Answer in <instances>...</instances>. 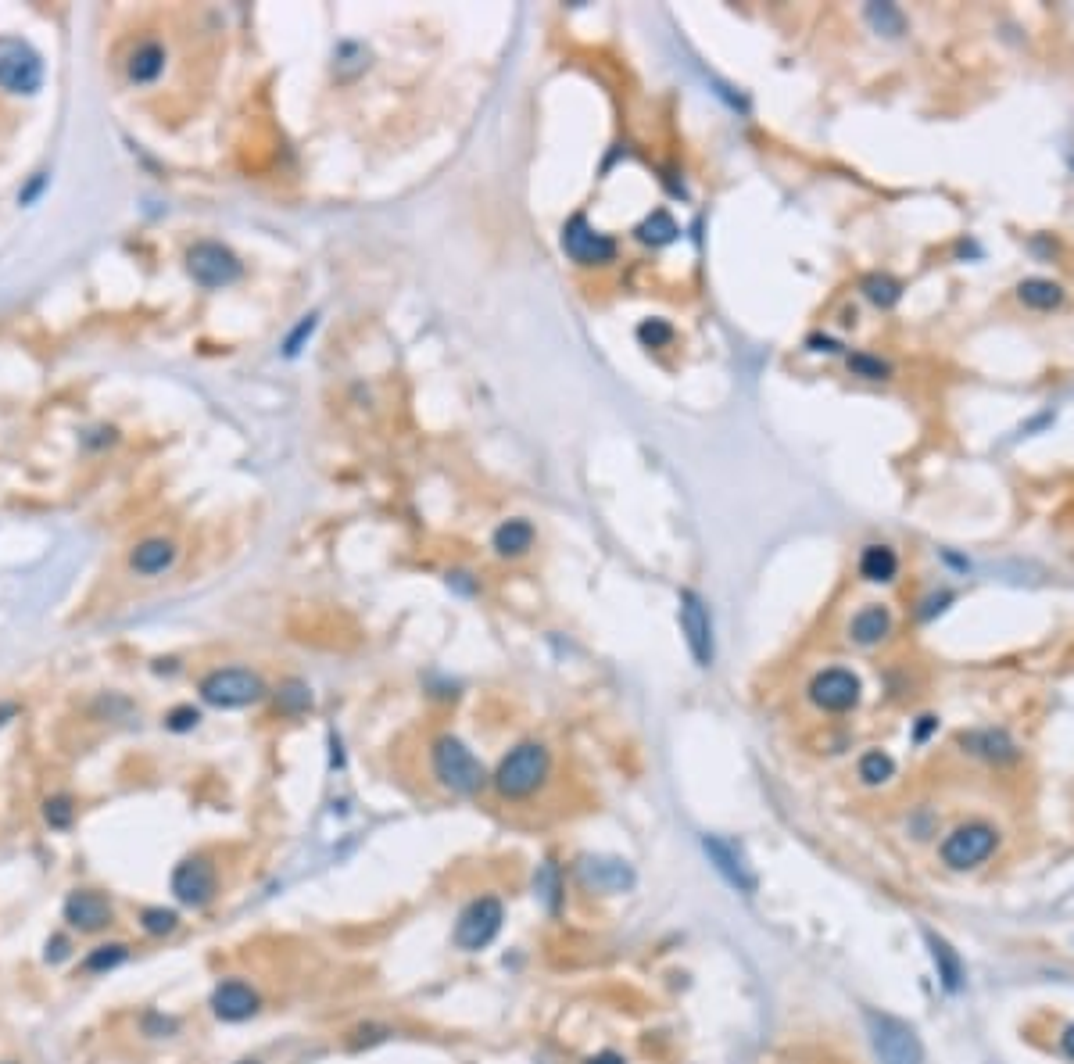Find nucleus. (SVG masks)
Here are the masks:
<instances>
[{
  "instance_id": "nucleus-26",
  "label": "nucleus",
  "mask_w": 1074,
  "mask_h": 1064,
  "mask_svg": "<svg viewBox=\"0 0 1074 1064\" xmlns=\"http://www.w3.org/2000/svg\"><path fill=\"white\" fill-rule=\"evenodd\" d=\"M534 893H537V900L545 903L548 914H559V907H563V878H559V867H555L552 860H545V864L537 867Z\"/></svg>"
},
{
  "instance_id": "nucleus-35",
  "label": "nucleus",
  "mask_w": 1074,
  "mask_h": 1064,
  "mask_svg": "<svg viewBox=\"0 0 1074 1064\" xmlns=\"http://www.w3.org/2000/svg\"><path fill=\"white\" fill-rule=\"evenodd\" d=\"M638 341L645 344V348H666V344L674 341V327L666 323V319H645L638 327Z\"/></svg>"
},
{
  "instance_id": "nucleus-15",
  "label": "nucleus",
  "mask_w": 1074,
  "mask_h": 1064,
  "mask_svg": "<svg viewBox=\"0 0 1074 1064\" xmlns=\"http://www.w3.org/2000/svg\"><path fill=\"white\" fill-rule=\"evenodd\" d=\"M258 1004H262L258 993L240 979L219 982L212 993V1011H215V1018H222V1022H248V1018L258 1014Z\"/></svg>"
},
{
  "instance_id": "nucleus-28",
  "label": "nucleus",
  "mask_w": 1074,
  "mask_h": 1064,
  "mask_svg": "<svg viewBox=\"0 0 1074 1064\" xmlns=\"http://www.w3.org/2000/svg\"><path fill=\"white\" fill-rule=\"evenodd\" d=\"M863 18L870 22V29H874V33L888 36V40H895V36L906 33V15H903V8H895V4H867Z\"/></svg>"
},
{
  "instance_id": "nucleus-39",
  "label": "nucleus",
  "mask_w": 1074,
  "mask_h": 1064,
  "mask_svg": "<svg viewBox=\"0 0 1074 1064\" xmlns=\"http://www.w3.org/2000/svg\"><path fill=\"white\" fill-rule=\"evenodd\" d=\"M69 957V943L61 936H54L51 943H47V961H65Z\"/></svg>"
},
{
  "instance_id": "nucleus-22",
  "label": "nucleus",
  "mask_w": 1074,
  "mask_h": 1064,
  "mask_svg": "<svg viewBox=\"0 0 1074 1064\" xmlns=\"http://www.w3.org/2000/svg\"><path fill=\"white\" fill-rule=\"evenodd\" d=\"M165 47L158 40H140L133 51H129L126 58V76L129 83H137V86H147L154 83V79L162 76L165 72Z\"/></svg>"
},
{
  "instance_id": "nucleus-38",
  "label": "nucleus",
  "mask_w": 1074,
  "mask_h": 1064,
  "mask_svg": "<svg viewBox=\"0 0 1074 1064\" xmlns=\"http://www.w3.org/2000/svg\"><path fill=\"white\" fill-rule=\"evenodd\" d=\"M43 183H47V176H43V172H36V176H33V183H29V187L22 190V194H18V201H22V205H33V201H36V194H40V190H43Z\"/></svg>"
},
{
  "instance_id": "nucleus-1",
  "label": "nucleus",
  "mask_w": 1074,
  "mask_h": 1064,
  "mask_svg": "<svg viewBox=\"0 0 1074 1064\" xmlns=\"http://www.w3.org/2000/svg\"><path fill=\"white\" fill-rule=\"evenodd\" d=\"M548 778H552V749L545 742H520L502 756L491 785L505 803H527L545 789Z\"/></svg>"
},
{
  "instance_id": "nucleus-16",
  "label": "nucleus",
  "mask_w": 1074,
  "mask_h": 1064,
  "mask_svg": "<svg viewBox=\"0 0 1074 1064\" xmlns=\"http://www.w3.org/2000/svg\"><path fill=\"white\" fill-rule=\"evenodd\" d=\"M580 882L588 885V889H595V893H627L634 885V871L631 864H623V860H584L580 864Z\"/></svg>"
},
{
  "instance_id": "nucleus-42",
  "label": "nucleus",
  "mask_w": 1074,
  "mask_h": 1064,
  "mask_svg": "<svg viewBox=\"0 0 1074 1064\" xmlns=\"http://www.w3.org/2000/svg\"><path fill=\"white\" fill-rule=\"evenodd\" d=\"M588 1064H623V1057L620 1054H598V1057H591Z\"/></svg>"
},
{
  "instance_id": "nucleus-25",
  "label": "nucleus",
  "mask_w": 1074,
  "mask_h": 1064,
  "mask_svg": "<svg viewBox=\"0 0 1074 1064\" xmlns=\"http://www.w3.org/2000/svg\"><path fill=\"white\" fill-rule=\"evenodd\" d=\"M677 223H674V215L663 212V208H656L652 215H645L638 226H634V237H638L641 244H652V248H666L670 241H677Z\"/></svg>"
},
{
  "instance_id": "nucleus-10",
  "label": "nucleus",
  "mask_w": 1074,
  "mask_h": 1064,
  "mask_svg": "<svg viewBox=\"0 0 1074 1064\" xmlns=\"http://www.w3.org/2000/svg\"><path fill=\"white\" fill-rule=\"evenodd\" d=\"M810 703L817 706V710L824 713H849L860 706V696H863V685L860 678H856L853 670H845V667H824L820 674H813L810 681Z\"/></svg>"
},
{
  "instance_id": "nucleus-24",
  "label": "nucleus",
  "mask_w": 1074,
  "mask_h": 1064,
  "mask_svg": "<svg viewBox=\"0 0 1074 1064\" xmlns=\"http://www.w3.org/2000/svg\"><path fill=\"white\" fill-rule=\"evenodd\" d=\"M899 574V556L888 545H867L860 552V577L870 584H888Z\"/></svg>"
},
{
  "instance_id": "nucleus-12",
  "label": "nucleus",
  "mask_w": 1074,
  "mask_h": 1064,
  "mask_svg": "<svg viewBox=\"0 0 1074 1064\" xmlns=\"http://www.w3.org/2000/svg\"><path fill=\"white\" fill-rule=\"evenodd\" d=\"M219 893V871L208 857H187L172 871V896L187 907H208Z\"/></svg>"
},
{
  "instance_id": "nucleus-18",
  "label": "nucleus",
  "mask_w": 1074,
  "mask_h": 1064,
  "mask_svg": "<svg viewBox=\"0 0 1074 1064\" xmlns=\"http://www.w3.org/2000/svg\"><path fill=\"white\" fill-rule=\"evenodd\" d=\"M888 635H892V613H888V606H878V602L856 610L853 620H849V642L863 645V649H874Z\"/></svg>"
},
{
  "instance_id": "nucleus-13",
  "label": "nucleus",
  "mask_w": 1074,
  "mask_h": 1064,
  "mask_svg": "<svg viewBox=\"0 0 1074 1064\" xmlns=\"http://www.w3.org/2000/svg\"><path fill=\"white\" fill-rule=\"evenodd\" d=\"M702 850H706L709 864L716 867V875L724 878L731 889H738L742 896H752L759 889V878L752 871V864L745 860V853L734 846V842L720 839V835H706L702 839Z\"/></svg>"
},
{
  "instance_id": "nucleus-27",
  "label": "nucleus",
  "mask_w": 1074,
  "mask_h": 1064,
  "mask_svg": "<svg viewBox=\"0 0 1074 1064\" xmlns=\"http://www.w3.org/2000/svg\"><path fill=\"white\" fill-rule=\"evenodd\" d=\"M860 291H863V298H867L870 305H878V309H892L895 301L903 298V284H899L895 276H888V273L863 276Z\"/></svg>"
},
{
  "instance_id": "nucleus-14",
  "label": "nucleus",
  "mask_w": 1074,
  "mask_h": 1064,
  "mask_svg": "<svg viewBox=\"0 0 1074 1064\" xmlns=\"http://www.w3.org/2000/svg\"><path fill=\"white\" fill-rule=\"evenodd\" d=\"M65 921L79 932H101L115 921V907L104 893H94V889H76V893L65 900Z\"/></svg>"
},
{
  "instance_id": "nucleus-36",
  "label": "nucleus",
  "mask_w": 1074,
  "mask_h": 1064,
  "mask_svg": "<svg viewBox=\"0 0 1074 1064\" xmlns=\"http://www.w3.org/2000/svg\"><path fill=\"white\" fill-rule=\"evenodd\" d=\"M197 721H201V713H197L194 706H176V710L165 717V724H169L172 731H190V728H197Z\"/></svg>"
},
{
  "instance_id": "nucleus-5",
  "label": "nucleus",
  "mask_w": 1074,
  "mask_h": 1064,
  "mask_svg": "<svg viewBox=\"0 0 1074 1064\" xmlns=\"http://www.w3.org/2000/svg\"><path fill=\"white\" fill-rule=\"evenodd\" d=\"M502 921H505V907L498 896H477V900H469L466 907H462V914L455 918V946L466 953H477L484 950V946L495 943V936L502 932Z\"/></svg>"
},
{
  "instance_id": "nucleus-40",
  "label": "nucleus",
  "mask_w": 1074,
  "mask_h": 1064,
  "mask_svg": "<svg viewBox=\"0 0 1074 1064\" xmlns=\"http://www.w3.org/2000/svg\"><path fill=\"white\" fill-rule=\"evenodd\" d=\"M935 728H938V721H935V717H921V724L913 728V742H924V738H928Z\"/></svg>"
},
{
  "instance_id": "nucleus-2",
  "label": "nucleus",
  "mask_w": 1074,
  "mask_h": 1064,
  "mask_svg": "<svg viewBox=\"0 0 1074 1064\" xmlns=\"http://www.w3.org/2000/svg\"><path fill=\"white\" fill-rule=\"evenodd\" d=\"M430 771L455 796H477L487 785V778H491L484 771V764L473 756V749L455 735L434 738V746H430Z\"/></svg>"
},
{
  "instance_id": "nucleus-43",
  "label": "nucleus",
  "mask_w": 1074,
  "mask_h": 1064,
  "mask_svg": "<svg viewBox=\"0 0 1074 1064\" xmlns=\"http://www.w3.org/2000/svg\"><path fill=\"white\" fill-rule=\"evenodd\" d=\"M8 717H15V706H11V703H4V706H0V724L8 721Z\"/></svg>"
},
{
  "instance_id": "nucleus-9",
  "label": "nucleus",
  "mask_w": 1074,
  "mask_h": 1064,
  "mask_svg": "<svg viewBox=\"0 0 1074 1064\" xmlns=\"http://www.w3.org/2000/svg\"><path fill=\"white\" fill-rule=\"evenodd\" d=\"M187 273L194 276L197 284L201 287H230L240 280V273H244V266H240V258L233 255L226 244H215V241H197L194 248L187 251Z\"/></svg>"
},
{
  "instance_id": "nucleus-37",
  "label": "nucleus",
  "mask_w": 1074,
  "mask_h": 1064,
  "mask_svg": "<svg viewBox=\"0 0 1074 1064\" xmlns=\"http://www.w3.org/2000/svg\"><path fill=\"white\" fill-rule=\"evenodd\" d=\"M312 330H316V316H305V319L298 323V330H294V334L287 337L283 352H287V355H298V352H301V341H305V337H312Z\"/></svg>"
},
{
  "instance_id": "nucleus-23",
  "label": "nucleus",
  "mask_w": 1074,
  "mask_h": 1064,
  "mask_svg": "<svg viewBox=\"0 0 1074 1064\" xmlns=\"http://www.w3.org/2000/svg\"><path fill=\"white\" fill-rule=\"evenodd\" d=\"M1064 287L1057 284V280H1046V276H1028V280H1021L1017 284V301H1021L1024 309H1032V312H1053L1064 305Z\"/></svg>"
},
{
  "instance_id": "nucleus-31",
  "label": "nucleus",
  "mask_w": 1074,
  "mask_h": 1064,
  "mask_svg": "<svg viewBox=\"0 0 1074 1064\" xmlns=\"http://www.w3.org/2000/svg\"><path fill=\"white\" fill-rule=\"evenodd\" d=\"M129 957V950L122 943H108V946H97L90 957H86L83 968L90 971V975H101V971H111V968H119L122 961Z\"/></svg>"
},
{
  "instance_id": "nucleus-6",
  "label": "nucleus",
  "mask_w": 1074,
  "mask_h": 1064,
  "mask_svg": "<svg viewBox=\"0 0 1074 1064\" xmlns=\"http://www.w3.org/2000/svg\"><path fill=\"white\" fill-rule=\"evenodd\" d=\"M43 86V58L18 36H0V90L36 94Z\"/></svg>"
},
{
  "instance_id": "nucleus-7",
  "label": "nucleus",
  "mask_w": 1074,
  "mask_h": 1064,
  "mask_svg": "<svg viewBox=\"0 0 1074 1064\" xmlns=\"http://www.w3.org/2000/svg\"><path fill=\"white\" fill-rule=\"evenodd\" d=\"M870 1043L881 1064H924V1047L917 1032L888 1014H867Z\"/></svg>"
},
{
  "instance_id": "nucleus-3",
  "label": "nucleus",
  "mask_w": 1074,
  "mask_h": 1064,
  "mask_svg": "<svg viewBox=\"0 0 1074 1064\" xmlns=\"http://www.w3.org/2000/svg\"><path fill=\"white\" fill-rule=\"evenodd\" d=\"M999 850V828L989 821H967L956 824L953 832L942 839L938 846V860L949 867V871H971V867H981L992 853Z\"/></svg>"
},
{
  "instance_id": "nucleus-41",
  "label": "nucleus",
  "mask_w": 1074,
  "mask_h": 1064,
  "mask_svg": "<svg viewBox=\"0 0 1074 1064\" xmlns=\"http://www.w3.org/2000/svg\"><path fill=\"white\" fill-rule=\"evenodd\" d=\"M1060 1050H1064V1054L1074 1061V1025H1067L1064 1036H1060Z\"/></svg>"
},
{
  "instance_id": "nucleus-8",
  "label": "nucleus",
  "mask_w": 1074,
  "mask_h": 1064,
  "mask_svg": "<svg viewBox=\"0 0 1074 1064\" xmlns=\"http://www.w3.org/2000/svg\"><path fill=\"white\" fill-rule=\"evenodd\" d=\"M559 244H563L566 258H573L577 266H609L620 251L609 233L591 226L588 215H570L563 223V233H559Z\"/></svg>"
},
{
  "instance_id": "nucleus-20",
  "label": "nucleus",
  "mask_w": 1074,
  "mask_h": 1064,
  "mask_svg": "<svg viewBox=\"0 0 1074 1064\" xmlns=\"http://www.w3.org/2000/svg\"><path fill=\"white\" fill-rule=\"evenodd\" d=\"M924 939H928L931 961H935V971H938V986L946 989V993H960L967 982V968H964V961H960V953H956L942 936H935V932H928Z\"/></svg>"
},
{
  "instance_id": "nucleus-30",
  "label": "nucleus",
  "mask_w": 1074,
  "mask_h": 1064,
  "mask_svg": "<svg viewBox=\"0 0 1074 1064\" xmlns=\"http://www.w3.org/2000/svg\"><path fill=\"white\" fill-rule=\"evenodd\" d=\"M276 703H280L283 713H305L308 706H312V692H308L305 681H283L280 688H276Z\"/></svg>"
},
{
  "instance_id": "nucleus-17",
  "label": "nucleus",
  "mask_w": 1074,
  "mask_h": 1064,
  "mask_svg": "<svg viewBox=\"0 0 1074 1064\" xmlns=\"http://www.w3.org/2000/svg\"><path fill=\"white\" fill-rule=\"evenodd\" d=\"M960 746L967 749L971 756H981L989 764H1010L1017 760V742L1006 735L1003 728H974L960 735Z\"/></svg>"
},
{
  "instance_id": "nucleus-44",
  "label": "nucleus",
  "mask_w": 1074,
  "mask_h": 1064,
  "mask_svg": "<svg viewBox=\"0 0 1074 1064\" xmlns=\"http://www.w3.org/2000/svg\"><path fill=\"white\" fill-rule=\"evenodd\" d=\"M240 1064H258V1061H240Z\"/></svg>"
},
{
  "instance_id": "nucleus-33",
  "label": "nucleus",
  "mask_w": 1074,
  "mask_h": 1064,
  "mask_svg": "<svg viewBox=\"0 0 1074 1064\" xmlns=\"http://www.w3.org/2000/svg\"><path fill=\"white\" fill-rule=\"evenodd\" d=\"M140 925H144V932H151V936H169V932H176L179 918H176V910L147 907V910H140Z\"/></svg>"
},
{
  "instance_id": "nucleus-19",
  "label": "nucleus",
  "mask_w": 1074,
  "mask_h": 1064,
  "mask_svg": "<svg viewBox=\"0 0 1074 1064\" xmlns=\"http://www.w3.org/2000/svg\"><path fill=\"white\" fill-rule=\"evenodd\" d=\"M176 556H179L176 541L147 538V541H140L137 549L129 552V567L137 570V574H144V577H158V574H165V570H172Z\"/></svg>"
},
{
  "instance_id": "nucleus-29",
  "label": "nucleus",
  "mask_w": 1074,
  "mask_h": 1064,
  "mask_svg": "<svg viewBox=\"0 0 1074 1064\" xmlns=\"http://www.w3.org/2000/svg\"><path fill=\"white\" fill-rule=\"evenodd\" d=\"M856 774H860L863 785H885L888 778L895 774V760L885 753V749H867L856 764Z\"/></svg>"
},
{
  "instance_id": "nucleus-4",
  "label": "nucleus",
  "mask_w": 1074,
  "mask_h": 1064,
  "mask_svg": "<svg viewBox=\"0 0 1074 1064\" xmlns=\"http://www.w3.org/2000/svg\"><path fill=\"white\" fill-rule=\"evenodd\" d=\"M265 696V681L248 667H222L201 681V699L219 710H244Z\"/></svg>"
},
{
  "instance_id": "nucleus-32",
  "label": "nucleus",
  "mask_w": 1074,
  "mask_h": 1064,
  "mask_svg": "<svg viewBox=\"0 0 1074 1064\" xmlns=\"http://www.w3.org/2000/svg\"><path fill=\"white\" fill-rule=\"evenodd\" d=\"M849 373H853V377H863V380H885L888 373H892V366L870 352H853L849 355Z\"/></svg>"
},
{
  "instance_id": "nucleus-11",
  "label": "nucleus",
  "mask_w": 1074,
  "mask_h": 1064,
  "mask_svg": "<svg viewBox=\"0 0 1074 1064\" xmlns=\"http://www.w3.org/2000/svg\"><path fill=\"white\" fill-rule=\"evenodd\" d=\"M677 617H681V635H684V642H688L691 660L699 663V667H713V660H716L713 617H709L702 595L691 592V588H684V592H681V613H677Z\"/></svg>"
},
{
  "instance_id": "nucleus-21",
  "label": "nucleus",
  "mask_w": 1074,
  "mask_h": 1064,
  "mask_svg": "<svg viewBox=\"0 0 1074 1064\" xmlns=\"http://www.w3.org/2000/svg\"><path fill=\"white\" fill-rule=\"evenodd\" d=\"M491 549L498 552L502 559H520L534 549V524L523 520V516H512V520H502L491 534Z\"/></svg>"
},
{
  "instance_id": "nucleus-34",
  "label": "nucleus",
  "mask_w": 1074,
  "mask_h": 1064,
  "mask_svg": "<svg viewBox=\"0 0 1074 1064\" xmlns=\"http://www.w3.org/2000/svg\"><path fill=\"white\" fill-rule=\"evenodd\" d=\"M72 817H76V807H72L69 796H51L43 803V821L51 824V828H58V832L72 828Z\"/></svg>"
}]
</instances>
